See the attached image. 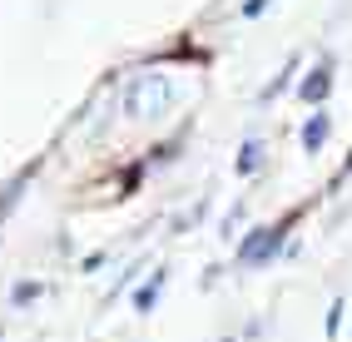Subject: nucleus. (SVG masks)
Here are the masks:
<instances>
[{
  "mask_svg": "<svg viewBox=\"0 0 352 342\" xmlns=\"http://www.w3.org/2000/svg\"><path fill=\"white\" fill-rule=\"evenodd\" d=\"M327 129H333V124H327V114H313V119L302 124V149L318 154V149H322V139H327Z\"/></svg>",
  "mask_w": 352,
  "mask_h": 342,
  "instance_id": "7ed1b4c3",
  "label": "nucleus"
},
{
  "mask_svg": "<svg viewBox=\"0 0 352 342\" xmlns=\"http://www.w3.org/2000/svg\"><path fill=\"white\" fill-rule=\"evenodd\" d=\"M342 312H347V303L338 298V303H333V312H327V332H338V328H342Z\"/></svg>",
  "mask_w": 352,
  "mask_h": 342,
  "instance_id": "423d86ee",
  "label": "nucleus"
},
{
  "mask_svg": "<svg viewBox=\"0 0 352 342\" xmlns=\"http://www.w3.org/2000/svg\"><path fill=\"white\" fill-rule=\"evenodd\" d=\"M258 164H263V144L253 139V144H243V154H239V174H253Z\"/></svg>",
  "mask_w": 352,
  "mask_h": 342,
  "instance_id": "39448f33",
  "label": "nucleus"
},
{
  "mask_svg": "<svg viewBox=\"0 0 352 342\" xmlns=\"http://www.w3.org/2000/svg\"><path fill=\"white\" fill-rule=\"evenodd\" d=\"M35 293H40L35 283H20V288H15V303H30V298H35Z\"/></svg>",
  "mask_w": 352,
  "mask_h": 342,
  "instance_id": "0eeeda50",
  "label": "nucleus"
},
{
  "mask_svg": "<svg viewBox=\"0 0 352 342\" xmlns=\"http://www.w3.org/2000/svg\"><path fill=\"white\" fill-rule=\"evenodd\" d=\"M283 243V228H258L248 243H239V263H268Z\"/></svg>",
  "mask_w": 352,
  "mask_h": 342,
  "instance_id": "f257e3e1",
  "label": "nucleus"
},
{
  "mask_svg": "<svg viewBox=\"0 0 352 342\" xmlns=\"http://www.w3.org/2000/svg\"><path fill=\"white\" fill-rule=\"evenodd\" d=\"M268 10V0H248V5H243V15H263Z\"/></svg>",
  "mask_w": 352,
  "mask_h": 342,
  "instance_id": "6e6552de",
  "label": "nucleus"
},
{
  "mask_svg": "<svg viewBox=\"0 0 352 342\" xmlns=\"http://www.w3.org/2000/svg\"><path fill=\"white\" fill-rule=\"evenodd\" d=\"M159 293H164V273H154V278H149L144 288H139V298H134V308H139V312H149Z\"/></svg>",
  "mask_w": 352,
  "mask_h": 342,
  "instance_id": "20e7f679",
  "label": "nucleus"
},
{
  "mask_svg": "<svg viewBox=\"0 0 352 342\" xmlns=\"http://www.w3.org/2000/svg\"><path fill=\"white\" fill-rule=\"evenodd\" d=\"M327 89H333V75H327V65H322V70H313L308 80H302V89H298V95L313 104V100H327Z\"/></svg>",
  "mask_w": 352,
  "mask_h": 342,
  "instance_id": "f03ea898",
  "label": "nucleus"
}]
</instances>
